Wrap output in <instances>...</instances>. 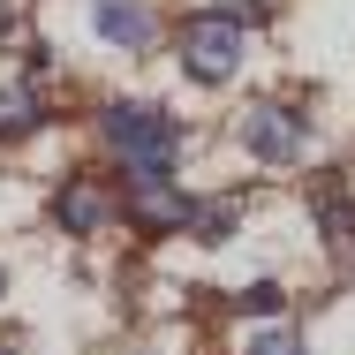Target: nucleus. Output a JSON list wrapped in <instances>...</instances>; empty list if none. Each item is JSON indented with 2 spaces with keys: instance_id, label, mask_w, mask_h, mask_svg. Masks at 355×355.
<instances>
[{
  "instance_id": "nucleus-1",
  "label": "nucleus",
  "mask_w": 355,
  "mask_h": 355,
  "mask_svg": "<svg viewBox=\"0 0 355 355\" xmlns=\"http://www.w3.org/2000/svg\"><path fill=\"white\" fill-rule=\"evenodd\" d=\"M106 144H114V159H121L129 174H174L182 129H174L159 106H144V98H114V106H106Z\"/></svg>"
},
{
  "instance_id": "nucleus-2",
  "label": "nucleus",
  "mask_w": 355,
  "mask_h": 355,
  "mask_svg": "<svg viewBox=\"0 0 355 355\" xmlns=\"http://www.w3.org/2000/svg\"><path fill=\"white\" fill-rule=\"evenodd\" d=\"M174 46H182V69L197 76V83H227V76L242 69V53H250V31H242L234 8H212V15H189L174 31Z\"/></svg>"
},
{
  "instance_id": "nucleus-3",
  "label": "nucleus",
  "mask_w": 355,
  "mask_h": 355,
  "mask_svg": "<svg viewBox=\"0 0 355 355\" xmlns=\"http://www.w3.org/2000/svg\"><path fill=\"white\" fill-rule=\"evenodd\" d=\"M242 144H250L265 166H295V151H302V114H295V106H257V114L242 121Z\"/></svg>"
},
{
  "instance_id": "nucleus-4",
  "label": "nucleus",
  "mask_w": 355,
  "mask_h": 355,
  "mask_svg": "<svg viewBox=\"0 0 355 355\" xmlns=\"http://www.w3.org/2000/svg\"><path fill=\"white\" fill-rule=\"evenodd\" d=\"M53 219H61L69 234H98V227H114V189H98L91 174H69V182L53 189Z\"/></svg>"
},
{
  "instance_id": "nucleus-5",
  "label": "nucleus",
  "mask_w": 355,
  "mask_h": 355,
  "mask_svg": "<svg viewBox=\"0 0 355 355\" xmlns=\"http://www.w3.org/2000/svg\"><path fill=\"white\" fill-rule=\"evenodd\" d=\"M129 212L144 234H166V227H189V197H174L166 174H129Z\"/></svg>"
},
{
  "instance_id": "nucleus-6",
  "label": "nucleus",
  "mask_w": 355,
  "mask_h": 355,
  "mask_svg": "<svg viewBox=\"0 0 355 355\" xmlns=\"http://www.w3.org/2000/svg\"><path fill=\"white\" fill-rule=\"evenodd\" d=\"M91 15H98V38H114L121 53H144V46H151V15H144V0H98Z\"/></svg>"
},
{
  "instance_id": "nucleus-7",
  "label": "nucleus",
  "mask_w": 355,
  "mask_h": 355,
  "mask_svg": "<svg viewBox=\"0 0 355 355\" xmlns=\"http://www.w3.org/2000/svg\"><path fill=\"white\" fill-rule=\"evenodd\" d=\"M46 121V106L31 98V91H0V144H15V137H31Z\"/></svg>"
},
{
  "instance_id": "nucleus-8",
  "label": "nucleus",
  "mask_w": 355,
  "mask_h": 355,
  "mask_svg": "<svg viewBox=\"0 0 355 355\" xmlns=\"http://www.w3.org/2000/svg\"><path fill=\"white\" fill-rule=\"evenodd\" d=\"M234 219H242V197H205V205H189V234L219 242V234H227Z\"/></svg>"
},
{
  "instance_id": "nucleus-9",
  "label": "nucleus",
  "mask_w": 355,
  "mask_h": 355,
  "mask_svg": "<svg viewBox=\"0 0 355 355\" xmlns=\"http://www.w3.org/2000/svg\"><path fill=\"white\" fill-rule=\"evenodd\" d=\"M250 355H310V348H302L295 333H257V340H250Z\"/></svg>"
},
{
  "instance_id": "nucleus-10",
  "label": "nucleus",
  "mask_w": 355,
  "mask_h": 355,
  "mask_svg": "<svg viewBox=\"0 0 355 355\" xmlns=\"http://www.w3.org/2000/svg\"><path fill=\"white\" fill-rule=\"evenodd\" d=\"M280 302H287V295H280L272 280H265V287H250V295H242V310H257V318H265V310H280Z\"/></svg>"
},
{
  "instance_id": "nucleus-11",
  "label": "nucleus",
  "mask_w": 355,
  "mask_h": 355,
  "mask_svg": "<svg viewBox=\"0 0 355 355\" xmlns=\"http://www.w3.org/2000/svg\"><path fill=\"white\" fill-rule=\"evenodd\" d=\"M8 23H15V0H0V38H8Z\"/></svg>"
},
{
  "instance_id": "nucleus-12",
  "label": "nucleus",
  "mask_w": 355,
  "mask_h": 355,
  "mask_svg": "<svg viewBox=\"0 0 355 355\" xmlns=\"http://www.w3.org/2000/svg\"><path fill=\"white\" fill-rule=\"evenodd\" d=\"M0 355H23V348H0Z\"/></svg>"
}]
</instances>
